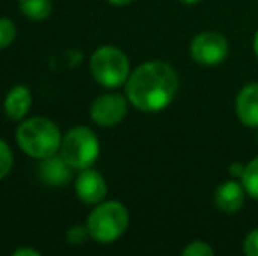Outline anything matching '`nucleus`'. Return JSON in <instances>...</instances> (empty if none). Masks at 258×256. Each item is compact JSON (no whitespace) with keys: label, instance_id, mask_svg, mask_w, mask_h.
<instances>
[{"label":"nucleus","instance_id":"11","mask_svg":"<svg viewBox=\"0 0 258 256\" xmlns=\"http://www.w3.org/2000/svg\"><path fill=\"white\" fill-rule=\"evenodd\" d=\"M71 165L65 161V158L61 156H48L42 160L41 165V178L44 183L51 186H63L65 183L71 179Z\"/></svg>","mask_w":258,"mask_h":256},{"label":"nucleus","instance_id":"19","mask_svg":"<svg viewBox=\"0 0 258 256\" xmlns=\"http://www.w3.org/2000/svg\"><path fill=\"white\" fill-rule=\"evenodd\" d=\"M244 253L248 256H258V230H253L246 235Z\"/></svg>","mask_w":258,"mask_h":256},{"label":"nucleus","instance_id":"9","mask_svg":"<svg viewBox=\"0 0 258 256\" xmlns=\"http://www.w3.org/2000/svg\"><path fill=\"white\" fill-rule=\"evenodd\" d=\"M246 190L242 183L225 181L214 192V204L225 214H234L244 205Z\"/></svg>","mask_w":258,"mask_h":256},{"label":"nucleus","instance_id":"2","mask_svg":"<svg viewBox=\"0 0 258 256\" xmlns=\"http://www.w3.org/2000/svg\"><path fill=\"white\" fill-rule=\"evenodd\" d=\"M16 140L28 156L41 160L53 156L61 146L60 130L46 118L25 120L16 132Z\"/></svg>","mask_w":258,"mask_h":256},{"label":"nucleus","instance_id":"8","mask_svg":"<svg viewBox=\"0 0 258 256\" xmlns=\"http://www.w3.org/2000/svg\"><path fill=\"white\" fill-rule=\"evenodd\" d=\"M76 193L85 204H100L107 195L105 179L90 167L83 168L76 179Z\"/></svg>","mask_w":258,"mask_h":256},{"label":"nucleus","instance_id":"21","mask_svg":"<svg viewBox=\"0 0 258 256\" xmlns=\"http://www.w3.org/2000/svg\"><path fill=\"white\" fill-rule=\"evenodd\" d=\"M23 254H28V256H39L41 253L35 249H28V247H21V249L14 251V256H23Z\"/></svg>","mask_w":258,"mask_h":256},{"label":"nucleus","instance_id":"10","mask_svg":"<svg viewBox=\"0 0 258 256\" xmlns=\"http://www.w3.org/2000/svg\"><path fill=\"white\" fill-rule=\"evenodd\" d=\"M235 113L246 127L258 128V82L246 84L235 99Z\"/></svg>","mask_w":258,"mask_h":256},{"label":"nucleus","instance_id":"1","mask_svg":"<svg viewBox=\"0 0 258 256\" xmlns=\"http://www.w3.org/2000/svg\"><path fill=\"white\" fill-rule=\"evenodd\" d=\"M126 99L144 113H156L174 100L179 86L177 74L165 62L143 63L126 79Z\"/></svg>","mask_w":258,"mask_h":256},{"label":"nucleus","instance_id":"6","mask_svg":"<svg viewBox=\"0 0 258 256\" xmlns=\"http://www.w3.org/2000/svg\"><path fill=\"white\" fill-rule=\"evenodd\" d=\"M228 55V41L218 32H204L199 34L191 42V56L197 63L220 65Z\"/></svg>","mask_w":258,"mask_h":256},{"label":"nucleus","instance_id":"3","mask_svg":"<svg viewBox=\"0 0 258 256\" xmlns=\"http://www.w3.org/2000/svg\"><path fill=\"white\" fill-rule=\"evenodd\" d=\"M128 211L119 202H100L86 221L90 237L100 244L114 242L128 228Z\"/></svg>","mask_w":258,"mask_h":256},{"label":"nucleus","instance_id":"23","mask_svg":"<svg viewBox=\"0 0 258 256\" xmlns=\"http://www.w3.org/2000/svg\"><path fill=\"white\" fill-rule=\"evenodd\" d=\"M253 49H255V55L258 58V32L255 34V39H253Z\"/></svg>","mask_w":258,"mask_h":256},{"label":"nucleus","instance_id":"20","mask_svg":"<svg viewBox=\"0 0 258 256\" xmlns=\"http://www.w3.org/2000/svg\"><path fill=\"white\" fill-rule=\"evenodd\" d=\"M244 167H246V165L239 163V161H234V163L230 165V172H232V176H235V178H241L242 172H244Z\"/></svg>","mask_w":258,"mask_h":256},{"label":"nucleus","instance_id":"13","mask_svg":"<svg viewBox=\"0 0 258 256\" xmlns=\"http://www.w3.org/2000/svg\"><path fill=\"white\" fill-rule=\"evenodd\" d=\"M51 0H20L21 14L32 21H42L51 14Z\"/></svg>","mask_w":258,"mask_h":256},{"label":"nucleus","instance_id":"5","mask_svg":"<svg viewBox=\"0 0 258 256\" xmlns=\"http://www.w3.org/2000/svg\"><path fill=\"white\" fill-rule=\"evenodd\" d=\"M99 151L100 146L95 132L86 127L69 130L67 135L61 139L60 154L72 168H78V170L92 167L99 156Z\"/></svg>","mask_w":258,"mask_h":256},{"label":"nucleus","instance_id":"25","mask_svg":"<svg viewBox=\"0 0 258 256\" xmlns=\"http://www.w3.org/2000/svg\"><path fill=\"white\" fill-rule=\"evenodd\" d=\"M256 142H258V132H256Z\"/></svg>","mask_w":258,"mask_h":256},{"label":"nucleus","instance_id":"14","mask_svg":"<svg viewBox=\"0 0 258 256\" xmlns=\"http://www.w3.org/2000/svg\"><path fill=\"white\" fill-rule=\"evenodd\" d=\"M241 181H242V186H244L246 193L258 200V158L251 160L244 167Z\"/></svg>","mask_w":258,"mask_h":256},{"label":"nucleus","instance_id":"22","mask_svg":"<svg viewBox=\"0 0 258 256\" xmlns=\"http://www.w3.org/2000/svg\"><path fill=\"white\" fill-rule=\"evenodd\" d=\"M109 4H114V6H126V4L134 2V0H107Z\"/></svg>","mask_w":258,"mask_h":256},{"label":"nucleus","instance_id":"4","mask_svg":"<svg viewBox=\"0 0 258 256\" xmlns=\"http://www.w3.org/2000/svg\"><path fill=\"white\" fill-rule=\"evenodd\" d=\"M90 72L93 79L105 88H118L125 84L130 75V62L126 55L118 48L102 46L92 55Z\"/></svg>","mask_w":258,"mask_h":256},{"label":"nucleus","instance_id":"24","mask_svg":"<svg viewBox=\"0 0 258 256\" xmlns=\"http://www.w3.org/2000/svg\"><path fill=\"white\" fill-rule=\"evenodd\" d=\"M179 2H183V4H197V2H201V0H179Z\"/></svg>","mask_w":258,"mask_h":256},{"label":"nucleus","instance_id":"17","mask_svg":"<svg viewBox=\"0 0 258 256\" xmlns=\"http://www.w3.org/2000/svg\"><path fill=\"white\" fill-rule=\"evenodd\" d=\"M213 253H214L213 247L207 242H202V240H194V242L188 244L183 249L184 256H211Z\"/></svg>","mask_w":258,"mask_h":256},{"label":"nucleus","instance_id":"18","mask_svg":"<svg viewBox=\"0 0 258 256\" xmlns=\"http://www.w3.org/2000/svg\"><path fill=\"white\" fill-rule=\"evenodd\" d=\"M88 239H92V237H90V232L86 226H72V228L67 232V240L71 244H74V246L85 244Z\"/></svg>","mask_w":258,"mask_h":256},{"label":"nucleus","instance_id":"16","mask_svg":"<svg viewBox=\"0 0 258 256\" xmlns=\"http://www.w3.org/2000/svg\"><path fill=\"white\" fill-rule=\"evenodd\" d=\"M13 168V153L6 140L0 139V179H4Z\"/></svg>","mask_w":258,"mask_h":256},{"label":"nucleus","instance_id":"15","mask_svg":"<svg viewBox=\"0 0 258 256\" xmlns=\"http://www.w3.org/2000/svg\"><path fill=\"white\" fill-rule=\"evenodd\" d=\"M16 37V27L7 18H0V49H6Z\"/></svg>","mask_w":258,"mask_h":256},{"label":"nucleus","instance_id":"7","mask_svg":"<svg viewBox=\"0 0 258 256\" xmlns=\"http://www.w3.org/2000/svg\"><path fill=\"white\" fill-rule=\"evenodd\" d=\"M126 109H128V104L125 97L118 93H105L95 99L90 114H92V120L100 127H112L126 116Z\"/></svg>","mask_w":258,"mask_h":256},{"label":"nucleus","instance_id":"12","mask_svg":"<svg viewBox=\"0 0 258 256\" xmlns=\"http://www.w3.org/2000/svg\"><path fill=\"white\" fill-rule=\"evenodd\" d=\"M32 106V93L27 86L18 84L7 93L4 109L11 120H23Z\"/></svg>","mask_w":258,"mask_h":256}]
</instances>
